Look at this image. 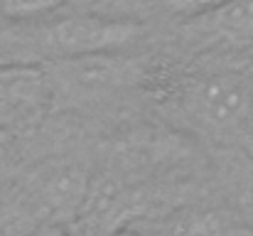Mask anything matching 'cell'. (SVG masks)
<instances>
[{
  "label": "cell",
  "instance_id": "30bf717a",
  "mask_svg": "<svg viewBox=\"0 0 253 236\" xmlns=\"http://www.w3.org/2000/svg\"><path fill=\"white\" fill-rule=\"evenodd\" d=\"M27 236H72V234H69L67 227L59 224V222H42L40 227H35Z\"/></svg>",
  "mask_w": 253,
  "mask_h": 236
},
{
  "label": "cell",
  "instance_id": "5b68a950",
  "mask_svg": "<svg viewBox=\"0 0 253 236\" xmlns=\"http://www.w3.org/2000/svg\"><path fill=\"white\" fill-rule=\"evenodd\" d=\"M169 236H253V227L231 207H187L168 219Z\"/></svg>",
  "mask_w": 253,
  "mask_h": 236
},
{
  "label": "cell",
  "instance_id": "8fae6325",
  "mask_svg": "<svg viewBox=\"0 0 253 236\" xmlns=\"http://www.w3.org/2000/svg\"><path fill=\"white\" fill-rule=\"evenodd\" d=\"M54 2H59V0H22V5H20L17 12H27V10H37V12H40V10L54 5Z\"/></svg>",
  "mask_w": 253,
  "mask_h": 236
},
{
  "label": "cell",
  "instance_id": "8992f818",
  "mask_svg": "<svg viewBox=\"0 0 253 236\" xmlns=\"http://www.w3.org/2000/svg\"><path fill=\"white\" fill-rule=\"evenodd\" d=\"M44 62L47 59L40 40V25L0 22V69L40 67Z\"/></svg>",
  "mask_w": 253,
  "mask_h": 236
},
{
  "label": "cell",
  "instance_id": "52a82bcc",
  "mask_svg": "<svg viewBox=\"0 0 253 236\" xmlns=\"http://www.w3.org/2000/svg\"><path fill=\"white\" fill-rule=\"evenodd\" d=\"M88 182L91 180H86L79 170H59L49 175V180L42 185V199L57 214H79Z\"/></svg>",
  "mask_w": 253,
  "mask_h": 236
},
{
  "label": "cell",
  "instance_id": "ba28073f",
  "mask_svg": "<svg viewBox=\"0 0 253 236\" xmlns=\"http://www.w3.org/2000/svg\"><path fill=\"white\" fill-rule=\"evenodd\" d=\"M231 175V209L253 227V153L239 155Z\"/></svg>",
  "mask_w": 253,
  "mask_h": 236
},
{
  "label": "cell",
  "instance_id": "9c48e42d",
  "mask_svg": "<svg viewBox=\"0 0 253 236\" xmlns=\"http://www.w3.org/2000/svg\"><path fill=\"white\" fill-rule=\"evenodd\" d=\"M226 2L229 0H163L168 12L177 15V17H187V20H194V17H202L207 12H214L221 5H226Z\"/></svg>",
  "mask_w": 253,
  "mask_h": 236
},
{
  "label": "cell",
  "instance_id": "6da1fadb",
  "mask_svg": "<svg viewBox=\"0 0 253 236\" xmlns=\"http://www.w3.org/2000/svg\"><path fill=\"white\" fill-rule=\"evenodd\" d=\"M168 79V94L199 131L253 153V81L239 72H204Z\"/></svg>",
  "mask_w": 253,
  "mask_h": 236
},
{
  "label": "cell",
  "instance_id": "3957f363",
  "mask_svg": "<svg viewBox=\"0 0 253 236\" xmlns=\"http://www.w3.org/2000/svg\"><path fill=\"white\" fill-rule=\"evenodd\" d=\"M143 32L145 27L140 22L111 20L98 15H72L52 22H40V40L47 62L77 57V54L126 49Z\"/></svg>",
  "mask_w": 253,
  "mask_h": 236
},
{
  "label": "cell",
  "instance_id": "7a4b0ae2",
  "mask_svg": "<svg viewBox=\"0 0 253 236\" xmlns=\"http://www.w3.org/2000/svg\"><path fill=\"white\" fill-rule=\"evenodd\" d=\"M42 67L52 98H62L67 103H91L118 91L143 86L153 72L150 64L123 54L121 49L64 57Z\"/></svg>",
  "mask_w": 253,
  "mask_h": 236
},
{
  "label": "cell",
  "instance_id": "277c9868",
  "mask_svg": "<svg viewBox=\"0 0 253 236\" xmlns=\"http://www.w3.org/2000/svg\"><path fill=\"white\" fill-rule=\"evenodd\" d=\"M194 27L226 47L253 49V0H229L214 12L192 20Z\"/></svg>",
  "mask_w": 253,
  "mask_h": 236
},
{
  "label": "cell",
  "instance_id": "7c38bea8",
  "mask_svg": "<svg viewBox=\"0 0 253 236\" xmlns=\"http://www.w3.org/2000/svg\"><path fill=\"white\" fill-rule=\"evenodd\" d=\"M111 236H138V234H135V232H130L128 227H118V229H116Z\"/></svg>",
  "mask_w": 253,
  "mask_h": 236
}]
</instances>
